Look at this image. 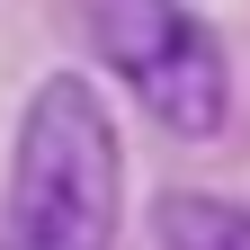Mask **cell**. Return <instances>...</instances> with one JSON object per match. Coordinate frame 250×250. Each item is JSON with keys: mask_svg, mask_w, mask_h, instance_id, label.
Wrapping results in <instances>:
<instances>
[{"mask_svg": "<svg viewBox=\"0 0 250 250\" xmlns=\"http://www.w3.org/2000/svg\"><path fill=\"white\" fill-rule=\"evenodd\" d=\"M116 206H125L116 125L81 72H54L18 125L0 250H116Z\"/></svg>", "mask_w": 250, "mask_h": 250, "instance_id": "6da1fadb", "label": "cell"}, {"mask_svg": "<svg viewBox=\"0 0 250 250\" xmlns=\"http://www.w3.org/2000/svg\"><path fill=\"white\" fill-rule=\"evenodd\" d=\"M89 45L107 54V72L170 125V134L206 143L232 116V62L224 36L188 9V0H81Z\"/></svg>", "mask_w": 250, "mask_h": 250, "instance_id": "7a4b0ae2", "label": "cell"}, {"mask_svg": "<svg viewBox=\"0 0 250 250\" xmlns=\"http://www.w3.org/2000/svg\"><path fill=\"white\" fill-rule=\"evenodd\" d=\"M152 232H161V250H250V206L170 188V197L152 206Z\"/></svg>", "mask_w": 250, "mask_h": 250, "instance_id": "3957f363", "label": "cell"}]
</instances>
